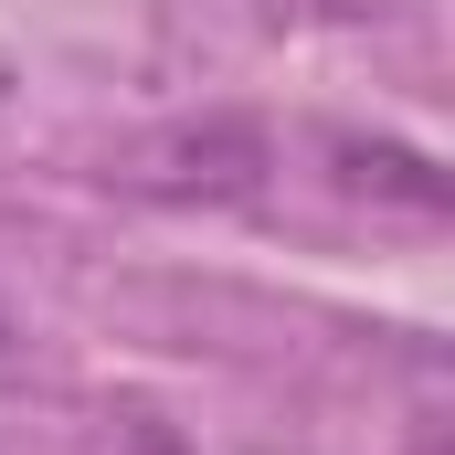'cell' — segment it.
Returning a JSON list of instances; mask_svg holds the SVG:
<instances>
[{
  "instance_id": "1",
  "label": "cell",
  "mask_w": 455,
  "mask_h": 455,
  "mask_svg": "<svg viewBox=\"0 0 455 455\" xmlns=\"http://www.w3.org/2000/svg\"><path fill=\"white\" fill-rule=\"evenodd\" d=\"M339 180L371 202H403V212H445V170L403 138H339Z\"/></svg>"
},
{
  "instance_id": "2",
  "label": "cell",
  "mask_w": 455,
  "mask_h": 455,
  "mask_svg": "<svg viewBox=\"0 0 455 455\" xmlns=\"http://www.w3.org/2000/svg\"><path fill=\"white\" fill-rule=\"evenodd\" d=\"M148 455H170V435H148Z\"/></svg>"
}]
</instances>
